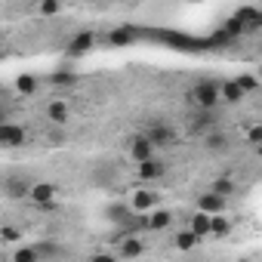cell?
I'll return each instance as SVG.
<instances>
[{"instance_id":"cell-9","label":"cell","mask_w":262,"mask_h":262,"mask_svg":"<svg viewBox=\"0 0 262 262\" xmlns=\"http://www.w3.org/2000/svg\"><path fill=\"white\" fill-rule=\"evenodd\" d=\"M129 158H133L136 164H145V161H151V158H155V148H151V142H148L142 133L129 139Z\"/></svg>"},{"instance_id":"cell-28","label":"cell","mask_w":262,"mask_h":262,"mask_svg":"<svg viewBox=\"0 0 262 262\" xmlns=\"http://www.w3.org/2000/svg\"><path fill=\"white\" fill-rule=\"evenodd\" d=\"M234 83H237V86L244 90V96H247V93H256V90H259V80H256L253 74H237V80H234Z\"/></svg>"},{"instance_id":"cell-2","label":"cell","mask_w":262,"mask_h":262,"mask_svg":"<svg viewBox=\"0 0 262 262\" xmlns=\"http://www.w3.org/2000/svg\"><path fill=\"white\" fill-rule=\"evenodd\" d=\"M148 142H151V148L158 151V148H170L173 142H176V129H173V123H167V120H151V123H145V133H142Z\"/></svg>"},{"instance_id":"cell-6","label":"cell","mask_w":262,"mask_h":262,"mask_svg":"<svg viewBox=\"0 0 262 262\" xmlns=\"http://www.w3.org/2000/svg\"><path fill=\"white\" fill-rule=\"evenodd\" d=\"M28 191H31V179H28V176L16 173V176H7V179H4V194H7V198H13V201H25Z\"/></svg>"},{"instance_id":"cell-32","label":"cell","mask_w":262,"mask_h":262,"mask_svg":"<svg viewBox=\"0 0 262 262\" xmlns=\"http://www.w3.org/2000/svg\"><path fill=\"white\" fill-rule=\"evenodd\" d=\"M90 262H117V256H111V253H93Z\"/></svg>"},{"instance_id":"cell-4","label":"cell","mask_w":262,"mask_h":262,"mask_svg":"<svg viewBox=\"0 0 262 262\" xmlns=\"http://www.w3.org/2000/svg\"><path fill=\"white\" fill-rule=\"evenodd\" d=\"M25 139H28V133H25L22 123H16V120L0 123V145H4V148H22Z\"/></svg>"},{"instance_id":"cell-11","label":"cell","mask_w":262,"mask_h":262,"mask_svg":"<svg viewBox=\"0 0 262 262\" xmlns=\"http://www.w3.org/2000/svg\"><path fill=\"white\" fill-rule=\"evenodd\" d=\"M204 145H207V151L210 155H225L228 148H231V139H228V133L219 126V129H213V133H207L204 136Z\"/></svg>"},{"instance_id":"cell-8","label":"cell","mask_w":262,"mask_h":262,"mask_svg":"<svg viewBox=\"0 0 262 262\" xmlns=\"http://www.w3.org/2000/svg\"><path fill=\"white\" fill-rule=\"evenodd\" d=\"M225 198H219V194H213V191H204V194H198V213H204V216H222V210H225Z\"/></svg>"},{"instance_id":"cell-3","label":"cell","mask_w":262,"mask_h":262,"mask_svg":"<svg viewBox=\"0 0 262 262\" xmlns=\"http://www.w3.org/2000/svg\"><path fill=\"white\" fill-rule=\"evenodd\" d=\"M56 198H59V188L53 182H31V191H28V201L34 207H43V210H53L56 207Z\"/></svg>"},{"instance_id":"cell-1","label":"cell","mask_w":262,"mask_h":262,"mask_svg":"<svg viewBox=\"0 0 262 262\" xmlns=\"http://www.w3.org/2000/svg\"><path fill=\"white\" fill-rule=\"evenodd\" d=\"M191 102L198 105V111H216V105H219V83L216 80H198L191 86Z\"/></svg>"},{"instance_id":"cell-20","label":"cell","mask_w":262,"mask_h":262,"mask_svg":"<svg viewBox=\"0 0 262 262\" xmlns=\"http://www.w3.org/2000/svg\"><path fill=\"white\" fill-rule=\"evenodd\" d=\"M50 83L53 86H71V83H77V71L74 68H56L50 74Z\"/></svg>"},{"instance_id":"cell-31","label":"cell","mask_w":262,"mask_h":262,"mask_svg":"<svg viewBox=\"0 0 262 262\" xmlns=\"http://www.w3.org/2000/svg\"><path fill=\"white\" fill-rule=\"evenodd\" d=\"M247 139H250V145H259V139H262V126H259V123H253V126H250Z\"/></svg>"},{"instance_id":"cell-14","label":"cell","mask_w":262,"mask_h":262,"mask_svg":"<svg viewBox=\"0 0 262 262\" xmlns=\"http://www.w3.org/2000/svg\"><path fill=\"white\" fill-rule=\"evenodd\" d=\"M47 117H50V123H56V126H65V123H68V117H71V108H68V102H65V99H53V102L47 105Z\"/></svg>"},{"instance_id":"cell-21","label":"cell","mask_w":262,"mask_h":262,"mask_svg":"<svg viewBox=\"0 0 262 262\" xmlns=\"http://www.w3.org/2000/svg\"><path fill=\"white\" fill-rule=\"evenodd\" d=\"M210 219H213V216L194 213V216L188 219V231H191V234H198V237H207V234H210Z\"/></svg>"},{"instance_id":"cell-24","label":"cell","mask_w":262,"mask_h":262,"mask_svg":"<svg viewBox=\"0 0 262 262\" xmlns=\"http://www.w3.org/2000/svg\"><path fill=\"white\" fill-rule=\"evenodd\" d=\"M210 191H213V194H219V198H225V201H228V198H231V194H234V182H231V179H228V176H219V179H213V185H210Z\"/></svg>"},{"instance_id":"cell-19","label":"cell","mask_w":262,"mask_h":262,"mask_svg":"<svg viewBox=\"0 0 262 262\" xmlns=\"http://www.w3.org/2000/svg\"><path fill=\"white\" fill-rule=\"evenodd\" d=\"M34 250H37V259L43 262V259H59L65 250H62V244H56V241H37V244H31Z\"/></svg>"},{"instance_id":"cell-33","label":"cell","mask_w":262,"mask_h":262,"mask_svg":"<svg viewBox=\"0 0 262 262\" xmlns=\"http://www.w3.org/2000/svg\"><path fill=\"white\" fill-rule=\"evenodd\" d=\"M0 96H4V86H0Z\"/></svg>"},{"instance_id":"cell-16","label":"cell","mask_w":262,"mask_h":262,"mask_svg":"<svg viewBox=\"0 0 262 262\" xmlns=\"http://www.w3.org/2000/svg\"><path fill=\"white\" fill-rule=\"evenodd\" d=\"M155 204H158V194L148 191V188H139V191L133 194V201H129V210H133V213H145V210L155 207Z\"/></svg>"},{"instance_id":"cell-15","label":"cell","mask_w":262,"mask_h":262,"mask_svg":"<svg viewBox=\"0 0 262 262\" xmlns=\"http://www.w3.org/2000/svg\"><path fill=\"white\" fill-rule=\"evenodd\" d=\"M145 253V241L139 237V234H126L123 241H120V256L123 259H136V256H142Z\"/></svg>"},{"instance_id":"cell-7","label":"cell","mask_w":262,"mask_h":262,"mask_svg":"<svg viewBox=\"0 0 262 262\" xmlns=\"http://www.w3.org/2000/svg\"><path fill=\"white\" fill-rule=\"evenodd\" d=\"M188 129H191V133H198V136H207V133H213V129H219V114L216 111H198L191 117Z\"/></svg>"},{"instance_id":"cell-23","label":"cell","mask_w":262,"mask_h":262,"mask_svg":"<svg viewBox=\"0 0 262 262\" xmlns=\"http://www.w3.org/2000/svg\"><path fill=\"white\" fill-rule=\"evenodd\" d=\"M173 244H176V250H182V253H188V250H194V247L201 244V237H198V234H191V231L185 228V231H179V234L173 237Z\"/></svg>"},{"instance_id":"cell-18","label":"cell","mask_w":262,"mask_h":262,"mask_svg":"<svg viewBox=\"0 0 262 262\" xmlns=\"http://www.w3.org/2000/svg\"><path fill=\"white\" fill-rule=\"evenodd\" d=\"M170 222H173L170 210H155L151 216H145V228L148 231H164V228H170Z\"/></svg>"},{"instance_id":"cell-30","label":"cell","mask_w":262,"mask_h":262,"mask_svg":"<svg viewBox=\"0 0 262 262\" xmlns=\"http://www.w3.org/2000/svg\"><path fill=\"white\" fill-rule=\"evenodd\" d=\"M37 13L40 16H56V13H62V4H56V0H43V4L37 7Z\"/></svg>"},{"instance_id":"cell-27","label":"cell","mask_w":262,"mask_h":262,"mask_svg":"<svg viewBox=\"0 0 262 262\" xmlns=\"http://www.w3.org/2000/svg\"><path fill=\"white\" fill-rule=\"evenodd\" d=\"M228 231H231V222H228L225 216H213V219H210V234H213V237H225Z\"/></svg>"},{"instance_id":"cell-12","label":"cell","mask_w":262,"mask_h":262,"mask_svg":"<svg viewBox=\"0 0 262 262\" xmlns=\"http://www.w3.org/2000/svg\"><path fill=\"white\" fill-rule=\"evenodd\" d=\"M139 37H142L139 28H133V25H117V28L108 34V43H111V47H126V43H133V40H139Z\"/></svg>"},{"instance_id":"cell-25","label":"cell","mask_w":262,"mask_h":262,"mask_svg":"<svg viewBox=\"0 0 262 262\" xmlns=\"http://www.w3.org/2000/svg\"><path fill=\"white\" fill-rule=\"evenodd\" d=\"M13 262H40V259H37V250L31 244H22L13 250Z\"/></svg>"},{"instance_id":"cell-17","label":"cell","mask_w":262,"mask_h":262,"mask_svg":"<svg viewBox=\"0 0 262 262\" xmlns=\"http://www.w3.org/2000/svg\"><path fill=\"white\" fill-rule=\"evenodd\" d=\"M219 102L237 105V102H244V90H241L234 80H222V83H219Z\"/></svg>"},{"instance_id":"cell-26","label":"cell","mask_w":262,"mask_h":262,"mask_svg":"<svg viewBox=\"0 0 262 262\" xmlns=\"http://www.w3.org/2000/svg\"><path fill=\"white\" fill-rule=\"evenodd\" d=\"M108 216H111L117 225H126L129 219H133V210H129V207H123V204H114V207H108Z\"/></svg>"},{"instance_id":"cell-13","label":"cell","mask_w":262,"mask_h":262,"mask_svg":"<svg viewBox=\"0 0 262 262\" xmlns=\"http://www.w3.org/2000/svg\"><path fill=\"white\" fill-rule=\"evenodd\" d=\"M234 22L241 25V31H256V28L262 25V13H259L256 7H241V10L234 13Z\"/></svg>"},{"instance_id":"cell-5","label":"cell","mask_w":262,"mask_h":262,"mask_svg":"<svg viewBox=\"0 0 262 262\" xmlns=\"http://www.w3.org/2000/svg\"><path fill=\"white\" fill-rule=\"evenodd\" d=\"M93 47H96V34H93V31H77V34L68 40L65 56H68V59H80V56H86Z\"/></svg>"},{"instance_id":"cell-29","label":"cell","mask_w":262,"mask_h":262,"mask_svg":"<svg viewBox=\"0 0 262 262\" xmlns=\"http://www.w3.org/2000/svg\"><path fill=\"white\" fill-rule=\"evenodd\" d=\"M0 241H4V244H19L22 241V231L16 225H4V228H0Z\"/></svg>"},{"instance_id":"cell-22","label":"cell","mask_w":262,"mask_h":262,"mask_svg":"<svg viewBox=\"0 0 262 262\" xmlns=\"http://www.w3.org/2000/svg\"><path fill=\"white\" fill-rule=\"evenodd\" d=\"M16 93L19 96H34L37 93V77L34 74H19L16 77Z\"/></svg>"},{"instance_id":"cell-10","label":"cell","mask_w":262,"mask_h":262,"mask_svg":"<svg viewBox=\"0 0 262 262\" xmlns=\"http://www.w3.org/2000/svg\"><path fill=\"white\" fill-rule=\"evenodd\" d=\"M164 173H167V164L158 161V158H151V161H145V164H136V176H139V182H155V179H161Z\"/></svg>"}]
</instances>
